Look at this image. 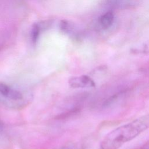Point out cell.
<instances>
[{"instance_id": "obj_3", "label": "cell", "mask_w": 149, "mask_h": 149, "mask_svg": "<svg viewBox=\"0 0 149 149\" xmlns=\"http://www.w3.org/2000/svg\"><path fill=\"white\" fill-rule=\"evenodd\" d=\"M0 94L6 98L13 101L21 100L23 98V95L19 91L2 83H0Z\"/></svg>"}, {"instance_id": "obj_4", "label": "cell", "mask_w": 149, "mask_h": 149, "mask_svg": "<svg viewBox=\"0 0 149 149\" xmlns=\"http://www.w3.org/2000/svg\"><path fill=\"white\" fill-rule=\"evenodd\" d=\"M113 20V13L112 12H108L100 17L98 23L102 29H107L112 24Z\"/></svg>"}, {"instance_id": "obj_7", "label": "cell", "mask_w": 149, "mask_h": 149, "mask_svg": "<svg viewBox=\"0 0 149 149\" xmlns=\"http://www.w3.org/2000/svg\"><path fill=\"white\" fill-rule=\"evenodd\" d=\"M136 149H149V140L147 141L144 144Z\"/></svg>"}, {"instance_id": "obj_5", "label": "cell", "mask_w": 149, "mask_h": 149, "mask_svg": "<svg viewBox=\"0 0 149 149\" xmlns=\"http://www.w3.org/2000/svg\"><path fill=\"white\" fill-rule=\"evenodd\" d=\"M110 6L115 8H125L131 4L133 0H108Z\"/></svg>"}, {"instance_id": "obj_1", "label": "cell", "mask_w": 149, "mask_h": 149, "mask_svg": "<svg viewBox=\"0 0 149 149\" xmlns=\"http://www.w3.org/2000/svg\"><path fill=\"white\" fill-rule=\"evenodd\" d=\"M149 128V114L141 116L110 132L102 140L101 149H119Z\"/></svg>"}, {"instance_id": "obj_2", "label": "cell", "mask_w": 149, "mask_h": 149, "mask_svg": "<svg viewBox=\"0 0 149 149\" xmlns=\"http://www.w3.org/2000/svg\"><path fill=\"white\" fill-rule=\"evenodd\" d=\"M69 84L72 88H90L95 86L94 81L87 75L71 77L69 80Z\"/></svg>"}, {"instance_id": "obj_6", "label": "cell", "mask_w": 149, "mask_h": 149, "mask_svg": "<svg viewBox=\"0 0 149 149\" xmlns=\"http://www.w3.org/2000/svg\"><path fill=\"white\" fill-rule=\"evenodd\" d=\"M38 34H39V29H38V27L37 25H36L32 30V39L33 42L36 41L38 37Z\"/></svg>"}, {"instance_id": "obj_8", "label": "cell", "mask_w": 149, "mask_h": 149, "mask_svg": "<svg viewBox=\"0 0 149 149\" xmlns=\"http://www.w3.org/2000/svg\"><path fill=\"white\" fill-rule=\"evenodd\" d=\"M1 127H2V124H1V122H0V129H1Z\"/></svg>"}]
</instances>
